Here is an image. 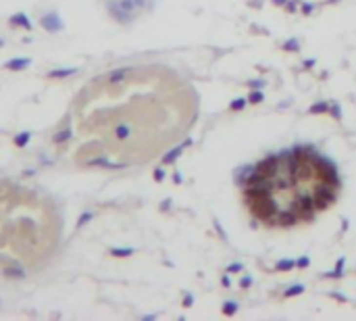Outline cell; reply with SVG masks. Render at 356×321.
<instances>
[{"label": "cell", "mask_w": 356, "mask_h": 321, "mask_svg": "<svg viewBox=\"0 0 356 321\" xmlns=\"http://www.w3.org/2000/svg\"><path fill=\"white\" fill-rule=\"evenodd\" d=\"M339 186L337 169L327 156L298 146L258 161L242 182V202L262 228L290 230L334 207Z\"/></svg>", "instance_id": "6da1fadb"}, {"label": "cell", "mask_w": 356, "mask_h": 321, "mask_svg": "<svg viewBox=\"0 0 356 321\" xmlns=\"http://www.w3.org/2000/svg\"><path fill=\"white\" fill-rule=\"evenodd\" d=\"M40 25L46 31H50V34H57V31L63 29V21H60V17L57 13H46L44 17L40 19Z\"/></svg>", "instance_id": "7a4b0ae2"}, {"label": "cell", "mask_w": 356, "mask_h": 321, "mask_svg": "<svg viewBox=\"0 0 356 321\" xmlns=\"http://www.w3.org/2000/svg\"><path fill=\"white\" fill-rule=\"evenodd\" d=\"M9 23H11V27H23V29H29V31H32V27H34L25 13H15L9 19Z\"/></svg>", "instance_id": "3957f363"}, {"label": "cell", "mask_w": 356, "mask_h": 321, "mask_svg": "<svg viewBox=\"0 0 356 321\" xmlns=\"http://www.w3.org/2000/svg\"><path fill=\"white\" fill-rule=\"evenodd\" d=\"M29 65H32V59H11L4 63V69H9V71H23Z\"/></svg>", "instance_id": "277c9868"}, {"label": "cell", "mask_w": 356, "mask_h": 321, "mask_svg": "<svg viewBox=\"0 0 356 321\" xmlns=\"http://www.w3.org/2000/svg\"><path fill=\"white\" fill-rule=\"evenodd\" d=\"M71 136H73L71 128H65L63 131H57V134H54L52 142H54V144H63V142H69V140H71Z\"/></svg>", "instance_id": "5b68a950"}, {"label": "cell", "mask_w": 356, "mask_h": 321, "mask_svg": "<svg viewBox=\"0 0 356 321\" xmlns=\"http://www.w3.org/2000/svg\"><path fill=\"white\" fill-rule=\"evenodd\" d=\"M29 140H32V134H29V131H21V134H17L13 138V144L17 148H25L29 144Z\"/></svg>", "instance_id": "8992f818"}, {"label": "cell", "mask_w": 356, "mask_h": 321, "mask_svg": "<svg viewBox=\"0 0 356 321\" xmlns=\"http://www.w3.org/2000/svg\"><path fill=\"white\" fill-rule=\"evenodd\" d=\"M4 276H6V278L23 279V278H25V271H23L21 267H6V269H4Z\"/></svg>", "instance_id": "52a82bcc"}, {"label": "cell", "mask_w": 356, "mask_h": 321, "mask_svg": "<svg viewBox=\"0 0 356 321\" xmlns=\"http://www.w3.org/2000/svg\"><path fill=\"white\" fill-rule=\"evenodd\" d=\"M75 71V69H54V71H50L48 73V77L50 80H59V77H67V75H71Z\"/></svg>", "instance_id": "ba28073f"}, {"label": "cell", "mask_w": 356, "mask_h": 321, "mask_svg": "<svg viewBox=\"0 0 356 321\" xmlns=\"http://www.w3.org/2000/svg\"><path fill=\"white\" fill-rule=\"evenodd\" d=\"M0 46H4V40H2V38H0Z\"/></svg>", "instance_id": "9c48e42d"}]
</instances>
